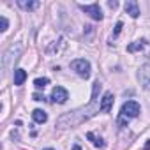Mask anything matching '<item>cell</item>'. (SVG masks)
<instances>
[{
  "mask_svg": "<svg viewBox=\"0 0 150 150\" xmlns=\"http://www.w3.org/2000/svg\"><path fill=\"white\" fill-rule=\"evenodd\" d=\"M125 13L131 16V18H138L139 16V7H138V2H134V0H127L125 6H124Z\"/></svg>",
  "mask_w": 150,
  "mask_h": 150,
  "instance_id": "ba28073f",
  "label": "cell"
},
{
  "mask_svg": "<svg viewBox=\"0 0 150 150\" xmlns=\"http://www.w3.org/2000/svg\"><path fill=\"white\" fill-rule=\"evenodd\" d=\"M145 150H150V139H146V143H145Z\"/></svg>",
  "mask_w": 150,
  "mask_h": 150,
  "instance_id": "d6986e66",
  "label": "cell"
},
{
  "mask_svg": "<svg viewBox=\"0 0 150 150\" xmlns=\"http://www.w3.org/2000/svg\"><path fill=\"white\" fill-rule=\"evenodd\" d=\"M69 99V94L64 87H55L53 92H51V101L53 103H58V104H64L65 101Z\"/></svg>",
  "mask_w": 150,
  "mask_h": 150,
  "instance_id": "8992f818",
  "label": "cell"
},
{
  "mask_svg": "<svg viewBox=\"0 0 150 150\" xmlns=\"http://www.w3.org/2000/svg\"><path fill=\"white\" fill-rule=\"evenodd\" d=\"M32 97H34V101H44V96H41V94H34Z\"/></svg>",
  "mask_w": 150,
  "mask_h": 150,
  "instance_id": "ac0fdd59",
  "label": "cell"
},
{
  "mask_svg": "<svg viewBox=\"0 0 150 150\" xmlns=\"http://www.w3.org/2000/svg\"><path fill=\"white\" fill-rule=\"evenodd\" d=\"M7 27H9L7 18H6V16H0V32H6V30H7Z\"/></svg>",
  "mask_w": 150,
  "mask_h": 150,
  "instance_id": "9a60e30c",
  "label": "cell"
},
{
  "mask_svg": "<svg viewBox=\"0 0 150 150\" xmlns=\"http://www.w3.org/2000/svg\"><path fill=\"white\" fill-rule=\"evenodd\" d=\"M18 6L23 9V11H35L39 6H41V2H37V0H18Z\"/></svg>",
  "mask_w": 150,
  "mask_h": 150,
  "instance_id": "9c48e42d",
  "label": "cell"
},
{
  "mask_svg": "<svg viewBox=\"0 0 150 150\" xmlns=\"http://www.w3.org/2000/svg\"><path fill=\"white\" fill-rule=\"evenodd\" d=\"M108 7H110V9H117V7H118V2H115V0H110V2H108Z\"/></svg>",
  "mask_w": 150,
  "mask_h": 150,
  "instance_id": "e0dca14e",
  "label": "cell"
},
{
  "mask_svg": "<svg viewBox=\"0 0 150 150\" xmlns=\"http://www.w3.org/2000/svg\"><path fill=\"white\" fill-rule=\"evenodd\" d=\"M145 48H146V41L141 39V41L131 42V44L127 46V51H129V53H134V51H141V50H145Z\"/></svg>",
  "mask_w": 150,
  "mask_h": 150,
  "instance_id": "8fae6325",
  "label": "cell"
},
{
  "mask_svg": "<svg viewBox=\"0 0 150 150\" xmlns=\"http://www.w3.org/2000/svg\"><path fill=\"white\" fill-rule=\"evenodd\" d=\"M72 150H81V146H80V145L76 143V145H74V146H72Z\"/></svg>",
  "mask_w": 150,
  "mask_h": 150,
  "instance_id": "ffe728a7",
  "label": "cell"
},
{
  "mask_svg": "<svg viewBox=\"0 0 150 150\" xmlns=\"http://www.w3.org/2000/svg\"><path fill=\"white\" fill-rule=\"evenodd\" d=\"M101 83L99 81H94L92 85V99L87 106L80 108V110H74V111H69L65 115H62L58 120H57V127L58 129H67V127H76L80 124H83L85 120H88L90 117H94L96 113L101 111V106H97V97H99V92H101Z\"/></svg>",
  "mask_w": 150,
  "mask_h": 150,
  "instance_id": "6da1fadb",
  "label": "cell"
},
{
  "mask_svg": "<svg viewBox=\"0 0 150 150\" xmlns=\"http://www.w3.org/2000/svg\"><path fill=\"white\" fill-rule=\"evenodd\" d=\"M80 9H81L83 13H87V14H88L92 20H96V21H101V20H103V11H101L99 4H90V6L80 4Z\"/></svg>",
  "mask_w": 150,
  "mask_h": 150,
  "instance_id": "277c9868",
  "label": "cell"
},
{
  "mask_svg": "<svg viewBox=\"0 0 150 150\" xmlns=\"http://www.w3.org/2000/svg\"><path fill=\"white\" fill-rule=\"evenodd\" d=\"M44 150H53V148H44Z\"/></svg>",
  "mask_w": 150,
  "mask_h": 150,
  "instance_id": "44dd1931",
  "label": "cell"
},
{
  "mask_svg": "<svg viewBox=\"0 0 150 150\" xmlns=\"http://www.w3.org/2000/svg\"><path fill=\"white\" fill-rule=\"evenodd\" d=\"M25 80H27V71L16 69V71H14V85H16V87H21V85L25 83Z\"/></svg>",
  "mask_w": 150,
  "mask_h": 150,
  "instance_id": "30bf717a",
  "label": "cell"
},
{
  "mask_svg": "<svg viewBox=\"0 0 150 150\" xmlns=\"http://www.w3.org/2000/svg\"><path fill=\"white\" fill-rule=\"evenodd\" d=\"M71 69L78 74V76L81 78H90V62L85 60V58H76V60H72L71 62Z\"/></svg>",
  "mask_w": 150,
  "mask_h": 150,
  "instance_id": "3957f363",
  "label": "cell"
},
{
  "mask_svg": "<svg viewBox=\"0 0 150 150\" xmlns=\"http://www.w3.org/2000/svg\"><path fill=\"white\" fill-rule=\"evenodd\" d=\"M139 113H141L139 104H138L136 101H127V103H124V104H122L118 122H120V124H125V122H129L131 118H136Z\"/></svg>",
  "mask_w": 150,
  "mask_h": 150,
  "instance_id": "7a4b0ae2",
  "label": "cell"
},
{
  "mask_svg": "<svg viewBox=\"0 0 150 150\" xmlns=\"http://www.w3.org/2000/svg\"><path fill=\"white\" fill-rule=\"evenodd\" d=\"M48 83H50V80H48V78H37V80H34V87H35L37 90L44 88Z\"/></svg>",
  "mask_w": 150,
  "mask_h": 150,
  "instance_id": "5bb4252c",
  "label": "cell"
},
{
  "mask_svg": "<svg viewBox=\"0 0 150 150\" xmlns=\"http://www.w3.org/2000/svg\"><path fill=\"white\" fill-rule=\"evenodd\" d=\"M87 139H90V141H92V145H94V146H97V148H103V146H104V141H103L101 138H97L94 132H87Z\"/></svg>",
  "mask_w": 150,
  "mask_h": 150,
  "instance_id": "4fadbf2b",
  "label": "cell"
},
{
  "mask_svg": "<svg viewBox=\"0 0 150 150\" xmlns=\"http://www.w3.org/2000/svg\"><path fill=\"white\" fill-rule=\"evenodd\" d=\"M99 106H101V111H103V113L111 111V106H113V94H111V92H106V94L103 96Z\"/></svg>",
  "mask_w": 150,
  "mask_h": 150,
  "instance_id": "52a82bcc",
  "label": "cell"
},
{
  "mask_svg": "<svg viewBox=\"0 0 150 150\" xmlns=\"http://www.w3.org/2000/svg\"><path fill=\"white\" fill-rule=\"evenodd\" d=\"M32 117H34V120H35L37 124H44V122L48 120V115H46V111H42V110H34V111H32Z\"/></svg>",
  "mask_w": 150,
  "mask_h": 150,
  "instance_id": "7c38bea8",
  "label": "cell"
},
{
  "mask_svg": "<svg viewBox=\"0 0 150 150\" xmlns=\"http://www.w3.org/2000/svg\"><path fill=\"white\" fill-rule=\"evenodd\" d=\"M122 27H124V25H122V21H118V23L115 25V28H113V35H111V39H117V37H118V34H120V30H122Z\"/></svg>",
  "mask_w": 150,
  "mask_h": 150,
  "instance_id": "2e32d148",
  "label": "cell"
},
{
  "mask_svg": "<svg viewBox=\"0 0 150 150\" xmlns=\"http://www.w3.org/2000/svg\"><path fill=\"white\" fill-rule=\"evenodd\" d=\"M138 78H139V81H141L143 88L150 90V64H145V65L139 69V72H138Z\"/></svg>",
  "mask_w": 150,
  "mask_h": 150,
  "instance_id": "5b68a950",
  "label": "cell"
}]
</instances>
